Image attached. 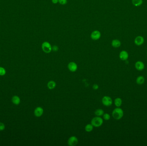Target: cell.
I'll use <instances>...</instances> for the list:
<instances>
[{"label": "cell", "mask_w": 147, "mask_h": 146, "mask_svg": "<svg viewBox=\"0 0 147 146\" xmlns=\"http://www.w3.org/2000/svg\"><path fill=\"white\" fill-rule=\"evenodd\" d=\"M128 57V53L126 51H122L120 53L119 58L122 61H127Z\"/></svg>", "instance_id": "10"}, {"label": "cell", "mask_w": 147, "mask_h": 146, "mask_svg": "<svg viewBox=\"0 0 147 146\" xmlns=\"http://www.w3.org/2000/svg\"><path fill=\"white\" fill-rule=\"evenodd\" d=\"M58 50V46L54 45L52 47V51H53L56 52V51H57Z\"/></svg>", "instance_id": "24"}, {"label": "cell", "mask_w": 147, "mask_h": 146, "mask_svg": "<svg viewBox=\"0 0 147 146\" xmlns=\"http://www.w3.org/2000/svg\"><path fill=\"white\" fill-rule=\"evenodd\" d=\"M43 108L41 107H37L34 111L35 115L37 117H40L43 115Z\"/></svg>", "instance_id": "8"}, {"label": "cell", "mask_w": 147, "mask_h": 146, "mask_svg": "<svg viewBox=\"0 0 147 146\" xmlns=\"http://www.w3.org/2000/svg\"><path fill=\"white\" fill-rule=\"evenodd\" d=\"M93 127H94V126L92 125L91 124H88L86 125V126H85V131H86V132H91L93 131Z\"/></svg>", "instance_id": "17"}, {"label": "cell", "mask_w": 147, "mask_h": 146, "mask_svg": "<svg viewBox=\"0 0 147 146\" xmlns=\"http://www.w3.org/2000/svg\"><path fill=\"white\" fill-rule=\"evenodd\" d=\"M144 42V39L142 36H138L135 40V43L137 45H142Z\"/></svg>", "instance_id": "11"}, {"label": "cell", "mask_w": 147, "mask_h": 146, "mask_svg": "<svg viewBox=\"0 0 147 146\" xmlns=\"http://www.w3.org/2000/svg\"><path fill=\"white\" fill-rule=\"evenodd\" d=\"M6 73V71L4 68L0 67V76H4Z\"/></svg>", "instance_id": "20"}, {"label": "cell", "mask_w": 147, "mask_h": 146, "mask_svg": "<svg viewBox=\"0 0 147 146\" xmlns=\"http://www.w3.org/2000/svg\"><path fill=\"white\" fill-rule=\"evenodd\" d=\"M132 2L133 4L135 6H139L141 5L143 3L142 0H132Z\"/></svg>", "instance_id": "19"}, {"label": "cell", "mask_w": 147, "mask_h": 146, "mask_svg": "<svg viewBox=\"0 0 147 146\" xmlns=\"http://www.w3.org/2000/svg\"><path fill=\"white\" fill-rule=\"evenodd\" d=\"M101 36V33L98 30L93 31L90 35V37L93 40H99Z\"/></svg>", "instance_id": "6"}, {"label": "cell", "mask_w": 147, "mask_h": 146, "mask_svg": "<svg viewBox=\"0 0 147 146\" xmlns=\"http://www.w3.org/2000/svg\"><path fill=\"white\" fill-rule=\"evenodd\" d=\"M114 103L115 105L116 106H117V107H120L122 105V99L119 97L115 99L114 100Z\"/></svg>", "instance_id": "16"}, {"label": "cell", "mask_w": 147, "mask_h": 146, "mask_svg": "<svg viewBox=\"0 0 147 146\" xmlns=\"http://www.w3.org/2000/svg\"><path fill=\"white\" fill-rule=\"evenodd\" d=\"M99 87V85L97 84H94L93 86V90H97V89H98Z\"/></svg>", "instance_id": "25"}, {"label": "cell", "mask_w": 147, "mask_h": 146, "mask_svg": "<svg viewBox=\"0 0 147 146\" xmlns=\"http://www.w3.org/2000/svg\"><path fill=\"white\" fill-rule=\"evenodd\" d=\"M135 68L138 71H142L145 68V64L141 61H138L135 63Z\"/></svg>", "instance_id": "9"}, {"label": "cell", "mask_w": 147, "mask_h": 146, "mask_svg": "<svg viewBox=\"0 0 147 146\" xmlns=\"http://www.w3.org/2000/svg\"><path fill=\"white\" fill-rule=\"evenodd\" d=\"M104 113V111L101 109H98L95 111V114L98 117L102 116Z\"/></svg>", "instance_id": "18"}, {"label": "cell", "mask_w": 147, "mask_h": 146, "mask_svg": "<svg viewBox=\"0 0 147 146\" xmlns=\"http://www.w3.org/2000/svg\"><path fill=\"white\" fill-rule=\"evenodd\" d=\"M103 116V119L105 120H108L110 119V118H111V116H110V114H108V113H104Z\"/></svg>", "instance_id": "21"}, {"label": "cell", "mask_w": 147, "mask_h": 146, "mask_svg": "<svg viewBox=\"0 0 147 146\" xmlns=\"http://www.w3.org/2000/svg\"><path fill=\"white\" fill-rule=\"evenodd\" d=\"M124 111L119 107L115 108L112 111V115L113 118L116 120H119L124 116Z\"/></svg>", "instance_id": "1"}, {"label": "cell", "mask_w": 147, "mask_h": 146, "mask_svg": "<svg viewBox=\"0 0 147 146\" xmlns=\"http://www.w3.org/2000/svg\"><path fill=\"white\" fill-rule=\"evenodd\" d=\"M68 2L67 0H58V3L61 5H64L67 4Z\"/></svg>", "instance_id": "22"}, {"label": "cell", "mask_w": 147, "mask_h": 146, "mask_svg": "<svg viewBox=\"0 0 147 146\" xmlns=\"http://www.w3.org/2000/svg\"><path fill=\"white\" fill-rule=\"evenodd\" d=\"M145 81V78L142 76H139L136 79V82L139 85H142V84L144 83Z\"/></svg>", "instance_id": "13"}, {"label": "cell", "mask_w": 147, "mask_h": 146, "mask_svg": "<svg viewBox=\"0 0 147 146\" xmlns=\"http://www.w3.org/2000/svg\"><path fill=\"white\" fill-rule=\"evenodd\" d=\"M78 143V140L77 138L74 136L70 137L68 141V144L69 146H75L77 145Z\"/></svg>", "instance_id": "5"}, {"label": "cell", "mask_w": 147, "mask_h": 146, "mask_svg": "<svg viewBox=\"0 0 147 146\" xmlns=\"http://www.w3.org/2000/svg\"><path fill=\"white\" fill-rule=\"evenodd\" d=\"M102 103L104 106L108 107L112 106V104L113 103V101L112 99L108 96H104L102 99Z\"/></svg>", "instance_id": "4"}, {"label": "cell", "mask_w": 147, "mask_h": 146, "mask_svg": "<svg viewBox=\"0 0 147 146\" xmlns=\"http://www.w3.org/2000/svg\"><path fill=\"white\" fill-rule=\"evenodd\" d=\"M68 68L71 72H75L77 69V65L75 62H71L68 64Z\"/></svg>", "instance_id": "7"}, {"label": "cell", "mask_w": 147, "mask_h": 146, "mask_svg": "<svg viewBox=\"0 0 147 146\" xmlns=\"http://www.w3.org/2000/svg\"><path fill=\"white\" fill-rule=\"evenodd\" d=\"M42 49L44 52L50 53L52 51V46L48 42H44L41 45Z\"/></svg>", "instance_id": "3"}, {"label": "cell", "mask_w": 147, "mask_h": 146, "mask_svg": "<svg viewBox=\"0 0 147 146\" xmlns=\"http://www.w3.org/2000/svg\"><path fill=\"white\" fill-rule=\"evenodd\" d=\"M12 101L13 103L16 105H18L20 103V99L18 96H15L12 99Z\"/></svg>", "instance_id": "15"}, {"label": "cell", "mask_w": 147, "mask_h": 146, "mask_svg": "<svg viewBox=\"0 0 147 146\" xmlns=\"http://www.w3.org/2000/svg\"><path fill=\"white\" fill-rule=\"evenodd\" d=\"M47 86L48 89L50 90H53L56 88V82H55L54 81H49L47 83Z\"/></svg>", "instance_id": "14"}, {"label": "cell", "mask_w": 147, "mask_h": 146, "mask_svg": "<svg viewBox=\"0 0 147 146\" xmlns=\"http://www.w3.org/2000/svg\"><path fill=\"white\" fill-rule=\"evenodd\" d=\"M103 123V119L100 117L97 116L92 119L91 124L95 127H99L102 125Z\"/></svg>", "instance_id": "2"}, {"label": "cell", "mask_w": 147, "mask_h": 146, "mask_svg": "<svg viewBox=\"0 0 147 146\" xmlns=\"http://www.w3.org/2000/svg\"><path fill=\"white\" fill-rule=\"evenodd\" d=\"M52 2L54 4H56L58 3V0H52Z\"/></svg>", "instance_id": "26"}, {"label": "cell", "mask_w": 147, "mask_h": 146, "mask_svg": "<svg viewBox=\"0 0 147 146\" xmlns=\"http://www.w3.org/2000/svg\"><path fill=\"white\" fill-rule=\"evenodd\" d=\"M112 45L114 48H118L121 45V42L118 40H114L112 42Z\"/></svg>", "instance_id": "12"}, {"label": "cell", "mask_w": 147, "mask_h": 146, "mask_svg": "<svg viewBox=\"0 0 147 146\" xmlns=\"http://www.w3.org/2000/svg\"><path fill=\"white\" fill-rule=\"evenodd\" d=\"M5 126L4 124L0 122V131H3L5 129Z\"/></svg>", "instance_id": "23"}]
</instances>
